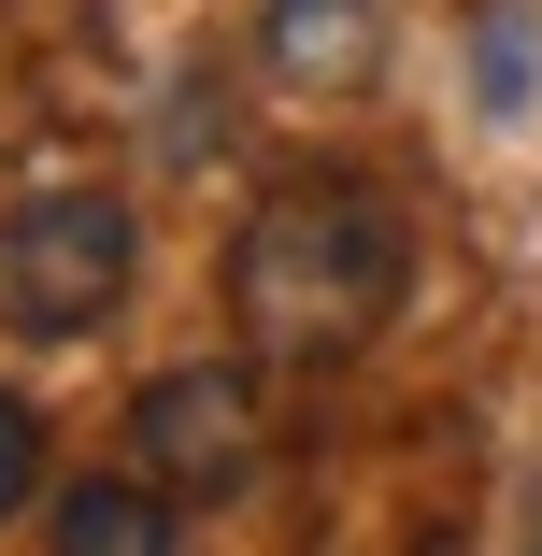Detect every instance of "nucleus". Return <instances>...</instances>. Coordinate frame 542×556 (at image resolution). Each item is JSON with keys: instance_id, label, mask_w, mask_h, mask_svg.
Instances as JSON below:
<instances>
[{"instance_id": "nucleus-1", "label": "nucleus", "mask_w": 542, "mask_h": 556, "mask_svg": "<svg viewBox=\"0 0 542 556\" xmlns=\"http://www.w3.org/2000/svg\"><path fill=\"white\" fill-rule=\"evenodd\" d=\"M414 286V214L357 172V157H286L243 200L229 243V328L257 371H343L386 343V314Z\"/></svg>"}, {"instance_id": "nucleus-2", "label": "nucleus", "mask_w": 542, "mask_h": 556, "mask_svg": "<svg viewBox=\"0 0 542 556\" xmlns=\"http://www.w3.org/2000/svg\"><path fill=\"white\" fill-rule=\"evenodd\" d=\"M143 286V214L115 172H29L0 214V328L15 343H100Z\"/></svg>"}, {"instance_id": "nucleus-3", "label": "nucleus", "mask_w": 542, "mask_h": 556, "mask_svg": "<svg viewBox=\"0 0 542 556\" xmlns=\"http://www.w3.org/2000/svg\"><path fill=\"white\" fill-rule=\"evenodd\" d=\"M129 457H143L186 514L257 500V471H272V400H257V357H172V371H143V400H129Z\"/></svg>"}, {"instance_id": "nucleus-4", "label": "nucleus", "mask_w": 542, "mask_h": 556, "mask_svg": "<svg viewBox=\"0 0 542 556\" xmlns=\"http://www.w3.org/2000/svg\"><path fill=\"white\" fill-rule=\"evenodd\" d=\"M186 542V500L129 457V471H86L58 514H43V556H172Z\"/></svg>"}, {"instance_id": "nucleus-5", "label": "nucleus", "mask_w": 542, "mask_h": 556, "mask_svg": "<svg viewBox=\"0 0 542 556\" xmlns=\"http://www.w3.org/2000/svg\"><path fill=\"white\" fill-rule=\"evenodd\" d=\"M386 15H400V0H272V72L286 86H357L371 58H386Z\"/></svg>"}, {"instance_id": "nucleus-6", "label": "nucleus", "mask_w": 542, "mask_h": 556, "mask_svg": "<svg viewBox=\"0 0 542 556\" xmlns=\"http://www.w3.org/2000/svg\"><path fill=\"white\" fill-rule=\"evenodd\" d=\"M29 500H43V400L0 386V514H29Z\"/></svg>"}]
</instances>
